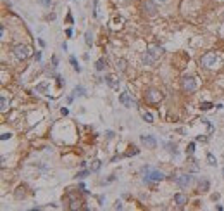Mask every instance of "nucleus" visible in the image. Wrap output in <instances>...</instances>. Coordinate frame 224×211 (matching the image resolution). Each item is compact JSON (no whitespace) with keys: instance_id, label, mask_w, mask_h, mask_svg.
Instances as JSON below:
<instances>
[{"instance_id":"obj_1","label":"nucleus","mask_w":224,"mask_h":211,"mask_svg":"<svg viewBox=\"0 0 224 211\" xmlns=\"http://www.w3.org/2000/svg\"><path fill=\"white\" fill-rule=\"evenodd\" d=\"M141 171H145V176H143V182H145V183H155V182L164 180V173L159 171V170H155V168L143 166Z\"/></svg>"},{"instance_id":"obj_2","label":"nucleus","mask_w":224,"mask_h":211,"mask_svg":"<svg viewBox=\"0 0 224 211\" xmlns=\"http://www.w3.org/2000/svg\"><path fill=\"white\" fill-rule=\"evenodd\" d=\"M181 87H183L185 92L191 94V92L197 90V80H195L193 76H185L183 80H181Z\"/></svg>"},{"instance_id":"obj_3","label":"nucleus","mask_w":224,"mask_h":211,"mask_svg":"<svg viewBox=\"0 0 224 211\" xmlns=\"http://www.w3.org/2000/svg\"><path fill=\"white\" fill-rule=\"evenodd\" d=\"M14 56H16V59H19V61L28 59L29 57V47H26V45H16V47H14Z\"/></svg>"},{"instance_id":"obj_4","label":"nucleus","mask_w":224,"mask_h":211,"mask_svg":"<svg viewBox=\"0 0 224 211\" xmlns=\"http://www.w3.org/2000/svg\"><path fill=\"white\" fill-rule=\"evenodd\" d=\"M216 61H217V57H216L214 52H207L205 56H202L200 64H202L204 68H214V66H216Z\"/></svg>"},{"instance_id":"obj_5","label":"nucleus","mask_w":224,"mask_h":211,"mask_svg":"<svg viewBox=\"0 0 224 211\" xmlns=\"http://www.w3.org/2000/svg\"><path fill=\"white\" fill-rule=\"evenodd\" d=\"M145 99H147V102H152V104H155V102H159L162 95H160V92L159 90H155V88H148L147 92H145Z\"/></svg>"},{"instance_id":"obj_6","label":"nucleus","mask_w":224,"mask_h":211,"mask_svg":"<svg viewBox=\"0 0 224 211\" xmlns=\"http://www.w3.org/2000/svg\"><path fill=\"white\" fill-rule=\"evenodd\" d=\"M174 182H176L181 189H186L188 185H190V182H191V176L186 175V173H183V175H178V176L174 178Z\"/></svg>"},{"instance_id":"obj_7","label":"nucleus","mask_w":224,"mask_h":211,"mask_svg":"<svg viewBox=\"0 0 224 211\" xmlns=\"http://www.w3.org/2000/svg\"><path fill=\"white\" fill-rule=\"evenodd\" d=\"M140 140H141V144H143V145H147L148 149H155V147H157V140H155L152 135H141V137H140Z\"/></svg>"},{"instance_id":"obj_8","label":"nucleus","mask_w":224,"mask_h":211,"mask_svg":"<svg viewBox=\"0 0 224 211\" xmlns=\"http://www.w3.org/2000/svg\"><path fill=\"white\" fill-rule=\"evenodd\" d=\"M143 11H145V14H148V16H155V12H157L155 4H153L152 0H143Z\"/></svg>"},{"instance_id":"obj_9","label":"nucleus","mask_w":224,"mask_h":211,"mask_svg":"<svg viewBox=\"0 0 224 211\" xmlns=\"http://www.w3.org/2000/svg\"><path fill=\"white\" fill-rule=\"evenodd\" d=\"M147 52H148V54H150V56H152L153 59H157L159 56H160V54H162V52H164V49H162L160 45H148Z\"/></svg>"},{"instance_id":"obj_10","label":"nucleus","mask_w":224,"mask_h":211,"mask_svg":"<svg viewBox=\"0 0 224 211\" xmlns=\"http://www.w3.org/2000/svg\"><path fill=\"white\" fill-rule=\"evenodd\" d=\"M119 102H121L123 106H126V107H133V100H131L130 92H124V94H121V95H119Z\"/></svg>"},{"instance_id":"obj_11","label":"nucleus","mask_w":224,"mask_h":211,"mask_svg":"<svg viewBox=\"0 0 224 211\" xmlns=\"http://www.w3.org/2000/svg\"><path fill=\"white\" fill-rule=\"evenodd\" d=\"M174 203H176L178 206H185V204H186V195H185V194H176V195H174Z\"/></svg>"},{"instance_id":"obj_12","label":"nucleus","mask_w":224,"mask_h":211,"mask_svg":"<svg viewBox=\"0 0 224 211\" xmlns=\"http://www.w3.org/2000/svg\"><path fill=\"white\" fill-rule=\"evenodd\" d=\"M104 80H105V83H107L109 87H114V88L119 85V80H116V76H112V75H107Z\"/></svg>"},{"instance_id":"obj_13","label":"nucleus","mask_w":224,"mask_h":211,"mask_svg":"<svg viewBox=\"0 0 224 211\" xmlns=\"http://www.w3.org/2000/svg\"><path fill=\"white\" fill-rule=\"evenodd\" d=\"M153 61H155V59L152 57V56L148 54V52H145V54L141 56V62H143L145 66H150V64H153Z\"/></svg>"},{"instance_id":"obj_14","label":"nucleus","mask_w":224,"mask_h":211,"mask_svg":"<svg viewBox=\"0 0 224 211\" xmlns=\"http://www.w3.org/2000/svg\"><path fill=\"white\" fill-rule=\"evenodd\" d=\"M164 147H166L171 154H174V156L178 154V147H176V144H172V142H164Z\"/></svg>"},{"instance_id":"obj_15","label":"nucleus","mask_w":224,"mask_h":211,"mask_svg":"<svg viewBox=\"0 0 224 211\" xmlns=\"http://www.w3.org/2000/svg\"><path fill=\"white\" fill-rule=\"evenodd\" d=\"M105 66H107V61H105V59H98V61L95 62V69H97V71H104Z\"/></svg>"},{"instance_id":"obj_16","label":"nucleus","mask_w":224,"mask_h":211,"mask_svg":"<svg viewBox=\"0 0 224 211\" xmlns=\"http://www.w3.org/2000/svg\"><path fill=\"white\" fill-rule=\"evenodd\" d=\"M209 185H210V183H209V180H207V178H202V180H200V183H198V191H200V192L209 191Z\"/></svg>"},{"instance_id":"obj_17","label":"nucleus","mask_w":224,"mask_h":211,"mask_svg":"<svg viewBox=\"0 0 224 211\" xmlns=\"http://www.w3.org/2000/svg\"><path fill=\"white\" fill-rule=\"evenodd\" d=\"M73 94L74 95H86V90H85V87H81V85H78V87H74V90H73Z\"/></svg>"},{"instance_id":"obj_18","label":"nucleus","mask_w":224,"mask_h":211,"mask_svg":"<svg viewBox=\"0 0 224 211\" xmlns=\"http://www.w3.org/2000/svg\"><path fill=\"white\" fill-rule=\"evenodd\" d=\"M85 43H86L88 47H92V43H93V35H92V31H86V33H85Z\"/></svg>"},{"instance_id":"obj_19","label":"nucleus","mask_w":224,"mask_h":211,"mask_svg":"<svg viewBox=\"0 0 224 211\" xmlns=\"http://www.w3.org/2000/svg\"><path fill=\"white\" fill-rule=\"evenodd\" d=\"M0 106H2V111H7V107H9V100H7V97L5 95L0 97Z\"/></svg>"},{"instance_id":"obj_20","label":"nucleus","mask_w":224,"mask_h":211,"mask_svg":"<svg viewBox=\"0 0 224 211\" xmlns=\"http://www.w3.org/2000/svg\"><path fill=\"white\" fill-rule=\"evenodd\" d=\"M69 61H71V64H73L74 71H78V73H79V71H81V68L78 66V61H76V57H74V56H71V57H69Z\"/></svg>"},{"instance_id":"obj_21","label":"nucleus","mask_w":224,"mask_h":211,"mask_svg":"<svg viewBox=\"0 0 224 211\" xmlns=\"http://www.w3.org/2000/svg\"><path fill=\"white\" fill-rule=\"evenodd\" d=\"M90 171H92V170H90ZM90 171H88V170H83V171L76 173V178H79V180H83V178H86V176L90 175Z\"/></svg>"},{"instance_id":"obj_22","label":"nucleus","mask_w":224,"mask_h":211,"mask_svg":"<svg viewBox=\"0 0 224 211\" xmlns=\"http://www.w3.org/2000/svg\"><path fill=\"white\" fill-rule=\"evenodd\" d=\"M212 107H214V106H212L210 102H202V104H200V109H202V111H209V109H212Z\"/></svg>"},{"instance_id":"obj_23","label":"nucleus","mask_w":224,"mask_h":211,"mask_svg":"<svg viewBox=\"0 0 224 211\" xmlns=\"http://www.w3.org/2000/svg\"><path fill=\"white\" fill-rule=\"evenodd\" d=\"M100 166H102V163L97 159V161H93V164H92V168H90V170H92V171H98V170H100Z\"/></svg>"},{"instance_id":"obj_24","label":"nucleus","mask_w":224,"mask_h":211,"mask_svg":"<svg viewBox=\"0 0 224 211\" xmlns=\"http://www.w3.org/2000/svg\"><path fill=\"white\" fill-rule=\"evenodd\" d=\"M207 161H209V164L210 166H216V157H214V154H207Z\"/></svg>"},{"instance_id":"obj_25","label":"nucleus","mask_w":224,"mask_h":211,"mask_svg":"<svg viewBox=\"0 0 224 211\" xmlns=\"http://www.w3.org/2000/svg\"><path fill=\"white\" fill-rule=\"evenodd\" d=\"M47 87H48V83H47V81H45V83H40V85L36 87V92H41V94H43V92L47 90Z\"/></svg>"},{"instance_id":"obj_26","label":"nucleus","mask_w":224,"mask_h":211,"mask_svg":"<svg viewBox=\"0 0 224 211\" xmlns=\"http://www.w3.org/2000/svg\"><path fill=\"white\" fill-rule=\"evenodd\" d=\"M143 119H145L147 123H153V116H152V113H143Z\"/></svg>"},{"instance_id":"obj_27","label":"nucleus","mask_w":224,"mask_h":211,"mask_svg":"<svg viewBox=\"0 0 224 211\" xmlns=\"http://www.w3.org/2000/svg\"><path fill=\"white\" fill-rule=\"evenodd\" d=\"M117 69H119V71H124V69H126V61H123V59L117 61Z\"/></svg>"},{"instance_id":"obj_28","label":"nucleus","mask_w":224,"mask_h":211,"mask_svg":"<svg viewBox=\"0 0 224 211\" xmlns=\"http://www.w3.org/2000/svg\"><path fill=\"white\" fill-rule=\"evenodd\" d=\"M186 152L190 154V156H191V154L195 152V142H190V144H188V147H186Z\"/></svg>"},{"instance_id":"obj_29","label":"nucleus","mask_w":224,"mask_h":211,"mask_svg":"<svg viewBox=\"0 0 224 211\" xmlns=\"http://www.w3.org/2000/svg\"><path fill=\"white\" fill-rule=\"evenodd\" d=\"M140 152V151H138V149H136V147H134V145H133V147H131V151L128 154H126V156H136V154Z\"/></svg>"},{"instance_id":"obj_30","label":"nucleus","mask_w":224,"mask_h":211,"mask_svg":"<svg viewBox=\"0 0 224 211\" xmlns=\"http://www.w3.org/2000/svg\"><path fill=\"white\" fill-rule=\"evenodd\" d=\"M40 4H41V5H45V7H50V4H52V2H50V0H40Z\"/></svg>"},{"instance_id":"obj_31","label":"nucleus","mask_w":224,"mask_h":211,"mask_svg":"<svg viewBox=\"0 0 224 211\" xmlns=\"http://www.w3.org/2000/svg\"><path fill=\"white\" fill-rule=\"evenodd\" d=\"M60 113H62V116H67V114H69V109H67V107H62V109H60Z\"/></svg>"},{"instance_id":"obj_32","label":"nucleus","mask_w":224,"mask_h":211,"mask_svg":"<svg viewBox=\"0 0 224 211\" xmlns=\"http://www.w3.org/2000/svg\"><path fill=\"white\" fill-rule=\"evenodd\" d=\"M114 208H116V210H123V203H121V201H117V203H116V206H114Z\"/></svg>"},{"instance_id":"obj_33","label":"nucleus","mask_w":224,"mask_h":211,"mask_svg":"<svg viewBox=\"0 0 224 211\" xmlns=\"http://www.w3.org/2000/svg\"><path fill=\"white\" fill-rule=\"evenodd\" d=\"M105 135H107V138H109V140H111V138H114V132H112V130H109Z\"/></svg>"},{"instance_id":"obj_34","label":"nucleus","mask_w":224,"mask_h":211,"mask_svg":"<svg viewBox=\"0 0 224 211\" xmlns=\"http://www.w3.org/2000/svg\"><path fill=\"white\" fill-rule=\"evenodd\" d=\"M0 138H2V140H7V138H10V133H2Z\"/></svg>"},{"instance_id":"obj_35","label":"nucleus","mask_w":224,"mask_h":211,"mask_svg":"<svg viewBox=\"0 0 224 211\" xmlns=\"http://www.w3.org/2000/svg\"><path fill=\"white\" fill-rule=\"evenodd\" d=\"M35 59H36V61H41V52H35Z\"/></svg>"},{"instance_id":"obj_36","label":"nucleus","mask_w":224,"mask_h":211,"mask_svg":"<svg viewBox=\"0 0 224 211\" xmlns=\"http://www.w3.org/2000/svg\"><path fill=\"white\" fill-rule=\"evenodd\" d=\"M52 62H54V68H57V64H59V59L54 57V59H52Z\"/></svg>"},{"instance_id":"obj_37","label":"nucleus","mask_w":224,"mask_h":211,"mask_svg":"<svg viewBox=\"0 0 224 211\" xmlns=\"http://www.w3.org/2000/svg\"><path fill=\"white\" fill-rule=\"evenodd\" d=\"M66 35H67V37H73V30H71V28H69V30H67V31H66Z\"/></svg>"},{"instance_id":"obj_38","label":"nucleus","mask_w":224,"mask_h":211,"mask_svg":"<svg viewBox=\"0 0 224 211\" xmlns=\"http://www.w3.org/2000/svg\"><path fill=\"white\" fill-rule=\"evenodd\" d=\"M160 2H164V0H160Z\"/></svg>"}]
</instances>
